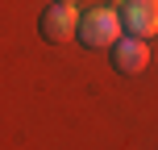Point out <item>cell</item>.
Listing matches in <instances>:
<instances>
[{"label":"cell","instance_id":"6da1fadb","mask_svg":"<svg viewBox=\"0 0 158 150\" xmlns=\"http://www.w3.org/2000/svg\"><path fill=\"white\" fill-rule=\"evenodd\" d=\"M75 38L83 42L87 50H112L121 38H125V25H121V8H87L79 13V29Z\"/></svg>","mask_w":158,"mask_h":150},{"label":"cell","instance_id":"7a4b0ae2","mask_svg":"<svg viewBox=\"0 0 158 150\" xmlns=\"http://www.w3.org/2000/svg\"><path fill=\"white\" fill-rule=\"evenodd\" d=\"M117 8H121V25H125V33L146 38V42L158 33V0H121Z\"/></svg>","mask_w":158,"mask_h":150},{"label":"cell","instance_id":"3957f363","mask_svg":"<svg viewBox=\"0 0 158 150\" xmlns=\"http://www.w3.org/2000/svg\"><path fill=\"white\" fill-rule=\"evenodd\" d=\"M42 38L46 42H71L75 29H79V8L71 0H58V4H50L46 13H42Z\"/></svg>","mask_w":158,"mask_h":150},{"label":"cell","instance_id":"277c9868","mask_svg":"<svg viewBox=\"0 0 158 150\" xmlns=\"http://www.w3.org/2000/svg\"><path fill=\"white\" fill-rule=\"evenodd\" d=\"M112 67H117V71H125V75H142L146 67H150V42L125 33V38L112 46Z\"/></svg>","mask_w":158,"mask_h":150},{"label":"cell","instance_id":"5b68a950","mask_svg":"<svg viewBox=\"0 0 158 150\" xmlns=\"http://www.w3.org/2000/svg\"><path fill=\"white\" fill-rule=\"evenodd\" d=\"M71 4H75V0H71Z\"/></svg>","mask_w":158,"mask_h":150}]
</instances>
